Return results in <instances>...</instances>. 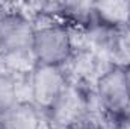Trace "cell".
I'll list each match as a JSON object with an SVG mask.
<instances>
[{
	"mask_svg": "<svg viewBox=\"0 0 130 129\" xmlns=\"http://www.w3.org/2000/svg\"><path fill=\"white\" fill-rule=\"evenodd\" d=\"M42 115L30 100H18L0 115V129H41Z\"/></svg>",
	"mask_w": 130,
	"mask_h": 129,
	"instance_id": "5b68a950",
	"label": "cell"
},
{
	"mask_svg": "<svg viewBox=\"0 0 130 129\" xmlns=\"http://www.w3.org/2000/svg\"><path fill=\"white\" fill-rule=\"evenodd\" d=\"M95 24L109 29H123L130 24V2L92 3Z\"/></svg>",
	"mask_w": 130,
	"mask_h": 129,
	"instance_id": "8992f818",
	"label": "cell"
},
{
	"mask_svg": "<svg viewBox=\"0 0 130 129\" xmlns=\"http://www.w3.org/2000/svg\"><path fill=\"white\" fill-rule=\"evenodd\" d=\"M36 24L21 11H5L0 18V53L5 56L32 55Z\"/></svg>",
	"mask_w": 130,
	"mask_h": 129,
	"instance_id": "277c9868",
	"label": "cell"
},
{
	"mask_svg": "<svg viewBox=\"0 0 130 129\" xmlns=\"http://www.w3.org/2000/svg\"><path fill=\"white\" fill-rule=\"evenodd\" d=\"M74 53L70 28L61 21L36 24L32 44L35 64L64 67Z\"/></svg>",
	"mask_w": 130,
	"mask_h": 129,
	"instance_id": "7a4b0ae2",
	"label": "cell"
},
{
	"mask_svg": "<svg viewBox=\"0 0 130 129\" xmlns=\"http://www.w3.org/2000/svg\"><path fill=\"white\" fill-rule=\"evenodd\" d=\"M18 87L12 74L0 70V115L18 102Z\"/></svg>",
	"mask_w": 130,
	"mask_h": 129,
	"instance_id": "52a82bcc",
	"label": "cell"
},
{
	"mask_svg": "<svg viewBox=\"0 0 130 129\" xmlns=\"http://www.w3.org/2000/svg\"><path fill=\"white\" fill-rule=\"evenodd\" d=\"M68 90L70 82L64 67L33 64L30 73V102L41 115L53 119Z\"/></svg>",
	"mask_w": 130,
	"mask_h": 129,
	"instance_id": "6da1fadb",
	"label": "cell"
},
{
	"mask_svg": "<svg viewBox=\"0 0 130 129\" xmlns=\"http://www.w3.org/2000/svg\"><path fill=\"white\" fill-rule=\"evenodd\" d=\"M65 129H100V128H98L94 122H91V120L80 119V120H77V122H74V123L68 125Z\"/></svg>",
	"mask_w": 130,
	"mask_h": 129,
	"instance_id": "ba28073f",
	"label": "cell"
},
{
	"mask_svg": "<svg viewBox=\"0 0 130 129\" xmlns=\"http://www.w3.org/2000/svg\"><path fill=\"white\" fill-rule=\"evenodd\" d=\"M100 109L113 123L130 109V96L124 67L115 64L100 74L94 87Z\"/></svg>",
	"mask_w": 130,
	"mask_h": 129,
	"instance_id": "3957f363",
	"label": "cell"
},
{
	"mask_svg": "<svg viewBox=\"0 0 130 129\" xmlns=\"http://www.w3.org/2000/svg\"><path fill=\"white\" fill-rule=\"evenodd\" d=\"M124 67V74H126V82H127V88H129V96H130V62L123 65Z\"/></svg>",
	"mask_w": 130,
	"mask_h": 129,
	"instance_id": "9c48e42d",
	"label": "cell"
},
{
	"mask_svg": "<svg viewBox=\"0 0 130 129\" xmlns=\"http://www.w3.org/2000/svg\"><path fill=\"white\" fill-rule=\"evenodd\" d=\"M5 11H6V9H3V6H0V18H2V15L5 14Z\"/></svg>",
	"mask_w": 130,
	"mask_h": 129,
	"instance_id": "30bf717a",
	"label": "cell"
}]
</instances>
